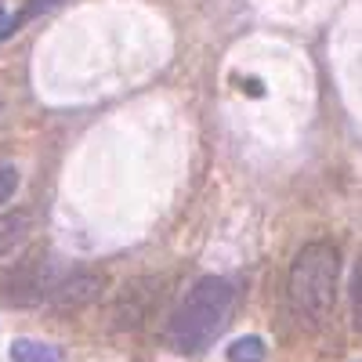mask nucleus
<instances>
[{
    "label": "nucleus",
    "mask_w": 362,
    "mask_h": 362,
    "mask_svg": "<svg viewBox=\"0 0 362 362\" xmlns=\"http://www.w3.org/2000/svg\"><path fill=\"white\" fill-rule=\"evenodd\" d=\"M11 362H62V351L44 341L18 337V341H11Z\"/></svg>",
    "instance_id": "nucleus-6"
},
{
    "label": "nucleus",
    "mask_w": 362,
    "mask_h": 362,
    "mask_svg": "<svg viewBox=\"0 0 362 362\" xmlns=\"http://www.w3.org/2000/svg\"><path fill=\"white\" fill-rule=\"evenodd\" d=\"M33 228H37L33 210H11V214L0 218V257H15L29 243Z\"/></svg>",
    "instance_id": "nucleus-5"
},
{
    "label": "nucleus",
    "mask_w": 362,
    "mask_h": 362,
    "mask_svg": "<svg viewBox=\"0 0 362 362\" xmlns=\"http://www.w3.org/2000/svg\"><path fill=\"white\" fill-rule=\"evenodd\" d=\"M102 286H105V276L80 272V276H73L66 283H54L51 305H58V308H83V305H90V300L102 297Z\"/></svg>",
    "instance_id": "nucleus-4"
},
{
    "label": "nucleus",
    "mask_w": 362,
    "mask_h": 362,
    "mask_svg": "<svg viewBox=\"0 0 362 362\" xmlns=\"http://www.w3.org/2000/svg\"><path fill=\"white\" fill-rule=\"evenodd\" d=\"M337 279H341V254L334 243H305L297 250L286 279V297L300 322L319 326L334 315Z\"/></svg>",
    "instance_id": "nucleus-2"
},
{
    "label": "nucleus",
    "mask_w": 362,
    "mask_h": 362,
    "mask_svg": "<svg viewBox=\"0 0 362 362\" xmlns=\"http://www.w3.org/2000/svg\"><path fill=\"white\" fill-rule=\"evenodd\" d=\"M51 290H54V264L47 261L44 250H29L0 279V297L8 305H18V308L40 305L44 297H51Z\"/></svg>",
    "instance_id": "nucleus-3"
},
{
    "label": "nucleus",
    "mask_w": 362,
    "mask_h": 362,
    "mask_svg": "<svg viewBox=\"0 0 362 362\" xmlns=\"http://www.w3.org/2000/svg\"><path fill=\"white\" fill-rule=\"evenodd\" d=\"M4 22H8V15H4V0H0V29H4Z\"/></svg>",
    "instance_id": "nucleus-11"
},
{
    "label": "nucleus",
    "mask_w": 362,
    "mask_h": 362,
    "mask_svg": "<svg viewBox=\"0 0 362 362\" xmlns=\"http://www.w3.org/2000/svg\"><path fill=\"white\" fill-rule=\"evenodd\" d=\"M18 189V170L15 167H0V203H8Z\"/></svg>",
    "instance_id": "nucleus-10"
},
{
    "label": "nucleus",
    "mask_w": 362,
    "mask_h": 362,
    "mask_svg": "<svg viewBox=\"0 0 362 362\" xmlns=\"http://www.w3.org/2000/svg\"><path fill=\"white\" fill-rule=\"evenodd\" d=\"M264 358V341L261 337H239L228 348V362H261Z\"/></svg>",
    "instance_id": "nucleus-8"
},
{
    "label": "nucleus",
    "mask_w": 362,
    "mask_h": 362,
    "mask_svg": "<svg viewBox=\"0 0 362 362\" xmlns=\"http://www.w3.org/2000/svg\"><path fill=\"white\" fill-rule=\"evenodd\" d=\"M0 112H4V105H0Z\"/></svg>",
    "instance_id": "nucleus-12"
},
{
    "label": "nucleus",
    "mask_w": 362,
    "mask_h": 362,
    "mask_svg": "<svg viewBox=\"0 0 362 362\" xmlns=\"http://www.w3.org/2000/svg\"><path fill=\"white\" fill-rule=\"evenodd\" d=\"M58 4H62V0H29V4L15 15V18H8L4 22V29H0V40H8V37H15L18 33V29L29 22V18H37V15H44V11H51V8H58Z\"/></svg>",
    "instance_id": "nucleus-7"
},
{
    "label": "nucleus",
    "mask_w": 362,
    "mask_h": 362,
    "mask_svg": "<svg viewBox=\"0 0 362 362\" xmlns=\"http://www.w3.org/2000/svg\"><path fill=\"white\" fill-rule=\"evenodd\" d=\"M235 308V286L221 276H203L167 322V344L181 355H199L218 341Z\"/></svg>",
    "instance_id": "nucleus-1"
},
{
    "label": "nucleus",
    "mask_w": 362,
    "mask_h": 362,
    "mask_svg": "<svg viewBox=\"0 0 362 362\" xmlns=\"http://www.w3.org/2000/svg\"><path fill=\"white\" fill-rule=\"evenodd\" d=\"M351 319H355V329L362 334V261L355 264V279H351Z\"/></svg>",
    "instance_id": "nucleus-9"
}]
</instances>
